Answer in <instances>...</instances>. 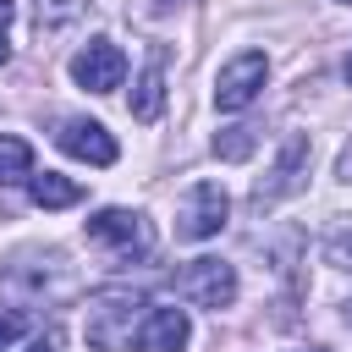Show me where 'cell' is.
Segmentation results:
<instances>
[{"label":"cell","instance_id":"obj_8","mask_svg":"<svg viewBox=\"0 0 352 352\" xmlns=\"http://www.w3.org/2000/svg\"><path fill=\"white\" fill-rule=\"evenodd\" d=\"M55 143H60V154H72L82 165H116V138L99 121H88V116H66L60 132H55Z\"/></svg>","mask_w":352,"mask_h":352},{"label":"cell","instance_id":"obj_2","mask_svg":"<svg viewBox=\"0 0 352 352\" xmlns=\"http://www.w3.org/2000/svg\"><path fill=\"white\" fill-rule=\"evenodd\" d=\"M82 231H88L94 248H104L121 264L126 258H148V248H154V231H148V220L138 209H94Z\"/></svg>","mask_w":352,"mask_h":352},{"label":"cell","instance_id":"obj_5","mask_svg":"<svg viewBox=\"0 0 352 352\" xmlns=\"http://www.w3.org/2000/svg\"><path fill=\"white\" fill-rule=\"evenodd\" d=\"M264 77H270V60H264V50H242L236 60H226V66H220V77H214V104H220L226 116L248 110V104L258 99Z\"/></svg>","mask_w":352,"mask_h":352},{"label":"cell","instance_id":"obj_3","mask_svg":"<svg viewBox=\"0 0 352 352\" xmlns=\"http://www.w3.org/2000/svg\"><path fill=\"white\" fill-rule=\"evenodd\" d=\"M176 297L192 302V308H231L236 302V270L226 258H192L182 275H176Z\"/></svg>","mask_w":352,"mask_h":352},{"label":"cell","instance_id":"obj_16","mask_svg":"<svg viewBox=\"0 0 352 352\" xmlns=\"http://www.w3.org/2000/svg\"><path fill=\"white\" fill-rule=\"evenodd\" d=\"M28 352H55V336H38V341H33Z\"/></svg>","mask_w":352,"mask_h":352},{"label":"cell","instance_id":"obj_21","mask_svg":"<svg viewBox=\"0 0 352 352\" xmlns=\"http://www.w3.org/2000/svg\"><path fill=\"white\" fill-rule=\"evenodd\" d=\"M308 352H324V346H308Z\"/></svg>","mask_w":352,"mask_h":352},{"label":"cell","instance_id":"obj_15","mask_svg":"<svg viewBox=\"0 0 352 352\" xmlns=\"http://www.w3.org/2000/svg\"><path fill=\"white\" fill-rule=\"evenodd\" d=\"M22 336H28V319L22 314H0V352H11Z\"/></svg>","mask_w":352,"mask_h":352},{"label":"cell","instance_id":"obj_17","mask_svg":"<svg viewBox=\"0 0 352 352\" xmlns=\"http://www.w3.org/2000/svg\"><path fill=\"white\" fill-rule=\"evenodd\" d=\"M11 60V38H6V28H0V66Z\"/></svg>","mask_w":352,"mask_h":352},{"label":"cell","instance_id":"obj_1","mask_svg":"<svg viewBox=\"0 0 352 352\" xmlns=\"http://www.w3.org/2000/svg\"><path fill=\"white\" fill-rule=\"evenodd\" d=\"M143 314L148 302L126 286H104L88 297L82 308V336L94 352H138V330H143Z\"/></svg>","mask_w":352,"mask_h":352},{"label":"cell","instance_id":"obj_19","mask_svg":"<svg viewBox=\"0 0 352 352\" xmlns=\"http://www.w3.org/2000/svg\"><path fill=\"white\" fill-rule=\"evenodd\" d=\"M346 324H352V297H346Z\"/></svg>","mask_w":352,"mask_h":352},{"label":"cell","instance_id":"obj_6","mask_svg":"<svg viewBox=\"0 0 352 352\" xmlns=\"http://www.w3.org/2000/svg\"><path fill=\"white\" fill-rule=\"evenodd\" d=\"M72 77H77V88H88V94H116L121 77H126L121 44H116V38H88V44L72 55Z\"/></svg>","mask_w":352,"mask_h":352},{"label":"cell","instance_id":"obj_20","mask_svg":"<svg viewBox=\"0 0 352 352\" xmlns=\"http://www.w3.org/2000/svg\"><path fill=\"white\" fill-rule=\"evenodd\" d=\"M346 82H352V55H346Z\"/></svg>","mask_w":352,"mask_h":352},{"label":"cell","instance_id":"obj_10","mask_svg":"<svg viewBox=\"0 0 352 352\" xmlns=\"http://www.w3.org/2000/svg\"><path fill=\"white\" fill-rule=\"evenodd\" d=\"M160 104H165V55L154 50L148 66H143V77H138V88H132V116L138 121H154Z\"/></svg>","mask_w":352,"mask_h":352},{"label":"cell","instance_id":"obj_9","mask_svg":"<svg viewBox=\"0 0 352 352\" xmlns=\"http://www.w3.org/2000/svg\"><path fill=\"white\" fill-rule=\"evenodd\" d=\"M192 341V319L187 308H148L143 330H138V352H182Z\"/></svg>","mask_w":352,"mask_h":352},{"label":"cell","instance_id":"obj_14","mask_svg":"<svg viewBox=\"0 0 352 352\" xmlns=\"http://www.w3.org/2000/svg\"><path fill=\"white\" fill-rule=\"evenodd\" d=\"M324 258H330L336 270H352V226H346V231H330V242H324Z\"/></svg>","mask_w":352,"mask_h":352},{"label":"cell","instance_id":"obj_18","mask_svg":"<svg viewBox=\"0 0 352 352\" xmlns=\"http://www.w3.org/2000/svg\"><path fill=\"white\" fill-rule=\"evenodd\" d=\"M6 22H11V0H0V28H6Z\"/></svg>","mask_w":352,"mask_h":352},{"label":"cell","instance_id":"obj_11","mask_svg":"<svg viewBox=\"0 0 352 352\" xmlns=\"http://www.w3.org/2000/svg\"><path fill=\"white\" fill-rule=\"evenodd\" d=\"M28 198H33L38 209H72V204L82 198V187H77L72 176H60V170H33V176H28Z\"/></svg>","mask_w":352,"mask_h":352},{"label":"cell","instance_id":"obj_12","mask_svg":"<svg viewBox=\"0 0 352 352\" xmlns=\"http://www.w3.org/2000/svg\"><path fill=\"white\" fill-rule=\"evenodd\" d=\"M28 176H33V148H28L22 138L0 132V187H11V182H28Z\"/></svg>","mask_w":352,"mask_h":352},{"label":"cell","instance_id":"obj_22","mask_svg":"<svg viewBox=\"0 0 352 352\" xmlns=\"http://www.w3.org/2000/svg\"><path fill=\"white\" fill-rule=\"evenodd\" d=\"M341 6H352V0H341Z\"/></svg>","mask_w":352,"mask_h":352},{"label":"cell","instance_id":"obj_7","mask_svg":"<svg viewBox=\"0 0 352 352\" xmlns=\"http://www.w3.org/2000/svg\"><path fill=\"white\" fill-rule=\"evenodd\" d=\"M308 138L302 132H292L286 143H280V154H275V165H270V176L253 187V209H270V204H280L286 192H297L302 187V176H308Z\"/></svg>","mask_w":352,"mask_h":352},{"label":"cell","instance_id":"obj_13","mask_svg":"<svg viewBox=\"0 0 352 352\" xmlns=\"http://www.w3.org/2000/svg\"><path fill=\"white\" fill-rule=\"evenodd\" d=\"M253 143H258L253 126H226V132H214V154H220V160H248Z\"/></svg>","mask_w":352,"mask_h":352},{"label":"cell","instance_id":"obj_4","mask_svg":"<svg viewBox=\"0 0 352 352\" xmlns=\"http://www.w3.org/2000/svg\"><path fill=\"white\" fill-rule=\"evenodd\" d=\"M226 214H231L226 187H220V182H198V187L182 198V209H176V236H182V242H209V236L226 231Z\"/></svg>","mask_w":352,"mask_h":352}]
</instances>
